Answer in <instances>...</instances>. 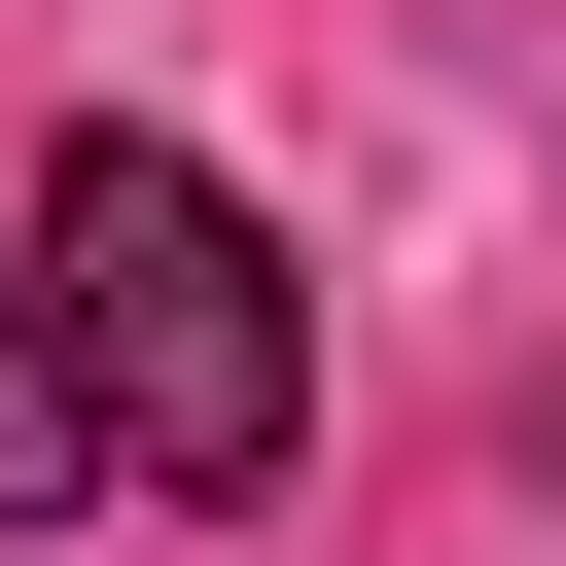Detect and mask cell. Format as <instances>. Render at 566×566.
Instances as JSON below:
<instances>
[{
    "label": "cell",
    "instance_id": "6da1fadb",
    "mask_svg": "<svg viewBox=\"0 0 566 566\" xmlns=\"http://www.w3.org/2000/svg\"><path fill=\"white\" fill-rule=\"evenodd\" d=\"M35 354H71V460L106 495H283L318 460V318L212 212V142H71L35 177Z\"/></svg>",
    "mask_w": 566,
    "mask_h": 566
},
{
    "label": "cell",
    "instance_id": "7a4b0ae2",
    "mask_svg": "<svg viewBox=\"0 0 566 566\" xmlns=\"http://www.w3.org/2000/svg\"><path fill=\"white\" fill-rule=\"evenodd\" d=\"M106 460H71V354H35V283H0V531H71Z\"/></svg>",
    "mask_w": 566,
    "mask_h": 566
}]
</instances>
